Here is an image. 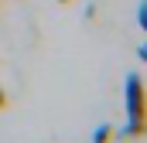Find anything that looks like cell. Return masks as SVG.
Here are the masks:
<instances>
[{
	"label": "cell",
	"mask_w": 147,
	"mask_h": 143,
	"mask_svg": "<svg viewBox=\"0 0 147 143\" xmlns=\"http://www.w3.org/2000/svg\"><path fill=\"white\" fill-rule=\"evenodd\" d=\"M58 3H69V0H58Z\"/></svg>",
	"instance_id": "8992f818"
},
{
	"label": "cell",
	"mask_w": 147,
	"mask_h": 143,
	"mask_svg": "<svg viewBox=\"0 0 147 143\" xmlns=\"http://www.w3.org/2000/svg\"><path fill=\"white\" fill-rule=\"evenodd\" d=\"M137 24H140V31L147 34V0H140V7H137Z\"/></svg>",
	"instance_id": "3957f363"
},
{
	"label": "cell",
	"mask_w": 147,
	"mask_h": 143,
	"mask_svg": "<svg viewBox=\"0 0 147 143\" xmlns=\"http://www.w3.org/2000/svg\"><path fill=\"white\" fill-rule=\"evenodd\" d=\"M137 55H140V61H147V44H140V48H137Z\"/></svg>",
	"instance_id": "5b68a950"
},
{
	"label": "cell",
	"mask_w": 147,
	"mask_h": 143,
	"mask_svg": "<svg viewBox=\"0 0 147 143\" xmlns=\"http://www.w3.org/2000/svg\"><path fill=\"white\" fill-rule=\"evenodd\" d=\"M0 109H7V92H3V85H0Z\"/></svg>",
	"instance_id": "277c9868"
},
{
	"label": "cell",
	"mask_w": 147,
	"mask_h": 143,
	"mask_svg": "<svg viewBox=\"0 0 147 143\" xmlns=\"http://www.w3.org/2000/svg\"><path fill=\"white\" fill-rule=\"evenodd\" d=\"M123 106H127V130H123V136H130V140L147 136V89L140 82V75H127V82H123Z\"/></svg>",
	"instance_id": "6da1fadb"
},
{
	"label": "cell",
	"mask_w": 147,
	"mask_h": 143,
	"mask_svg": "<svg viewBox=\"0 0 147 143\" xmlns=\"http://www.w3.org/2000/svg\"><path fill=\"white\" fill-rule=\"evenodd\" d=\"M110 140H113V126H99L92 133V143H110Z\"/></svg>",
	"instance_id": "7a4b0ae2"
}]
</instances>
